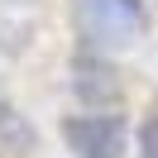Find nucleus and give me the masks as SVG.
<instances>
[{
  "mask_svg": "<svg viewBox=\"0 0 158 158\" xmlns=\"http://www.w3.org/2000/svg\"><path fill=\"white\" fill-rule=\"evenodd\" d=\"M72 24L91 53H120L148 34V10L144 0H72Z\"/></svg>",
  "mask_w": 158,
  "mask_h": 158,
  "instance_id": "f257e3e1",
  "label": "nucleus"
},
{
  "mask_svg": "<svg viewBox=\"0 0 158 158\" xmlns=\"http://www.w3.org/2000/svg\"><path fill=\"white\" fill-rule=\"evenodd\" d=\"M62 139L77 158H125L129 125L125 115H72L62 125Z\"/></svg>",
  "mask_w": 158,
  "mask_h": 158,
  "instance_id": "f03ea898",
  "label": "nucleus"
},
{
  "mask_svg": "<svg viewBox=\"0 0 158 158\" xmlns=\"http://www.w3.org/2000/svg\"><path fill=\"white\" fill-rule=\"evenodd\" d=\"M72 91L86 106H115L120 101V72L106 62V53H81V58H72Z\"/></svg>",
  "mask_w": 158,
  "mask_h": 158,
  "instance_id": "7ed1b4c3",
  "label": "nucleus"
},
{
  "mask_svg": "<svg viewBox=\"0 0 158 158\" xmlns=\"http://www.w3.org/2000/svg\"><path fill=\"white\" fill-rule=\"evenodd\" d=\"M0 129L10 134V144H15V153H24V148H29V129H24V120L15 115L10 106H0Z\"/></svg>",
  "mask_w": 158,
  "mask_h": 158,
  "instance_id": "20e7f679",
  "label": "nucleus"
},
{
  "mask_svg": "<svg viewBox=\"0 0 158 158\" xmlns=\"http://www.w3.org/2000/svg\"><path fill=\"white\" fill-rule=\"evenodd\" d=\"M144 158H158V115L144 125Z\"/></svg>",
  "mask_w": 158,
  "mask_h": 158,
  "instance_id": "39448f33",
  "label": "nucleus"
}]
</instances>
